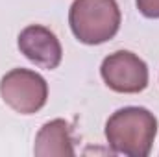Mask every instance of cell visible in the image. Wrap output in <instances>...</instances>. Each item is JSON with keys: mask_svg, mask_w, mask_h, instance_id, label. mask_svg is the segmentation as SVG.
Instances as JSON below:
<instances>
[{"mask_svg": "<svg viewBox=\"0 0 159 157\" xmlns=\"http://www.w3.org/2000/svg\"><path fill=\"white\" fill-rule=\"evenodd\" d=\"M74 37L83 44H102L113 39L120 28L117 0H74L69 11Z\"/></svg>", "mask_w": 159, "mask_h": 157, "instance_id": "2", "label": "cell"}, {"mask_svg": "<svg viewBox=\"0 0 159 157\" xmlns=\"http://www.w3.org/2000/svg\"><path fill=\"white\" fill-rule=\"evenodd\" d=\"M157 135V118L144 107H124L106 122V139L113 152L146 157Z\"/></svg>", "mask_w": 159, "mask_h": 157, "instance_id": "1", "label": "cell"}, {"mask_svg": "<svg viewBox=\"0 0 159 157\" xmlns=\"http://www.w3.org/2000/svg\"><path fill=\"white\" fill-rule=\"evenodd\" d=\"M106 85L122 94H135L148 87V67L133 52L119 50L109 54L100 67Z\"/></svg>", "mask_w": 159, "mask_h": 157, "instance_id": "4", "label": "cell"}, {"mask_svg": "<svg viewBox=\"0 0 159 157\" xmlns=\"http://www.w3.org/2000/svg\"><path fill=\"white\" fill-rule=\"evenodd\" d=\"M19 50L35 65L54 70L59 67L63 57L61 43L52 30L41 24H30L19 34Z\"/></svg>", "mask_w": 159, "mask_h": 157, "instance_id": "5", "label": "cell"}, {"mask_svg": "<svg viewBox=\"0 0 159 157\" xmlns=\"http://www.w3.org/2000/svg\"><path fill=\"white\" fill-rule=\"evenodd\" d=\"M34 154L39 157H72L74 146L70 137V126L63 118L46 122L35 137Z\"/></svg>", "mask_w": 159, "mask_h": 157, "instance_id": "6", "label": "cell"}, {"mask_svg": "<svg viewBox=\"0 0 159 157\" xmlns=\"http://www.w3.org/2000/svg\"><path fill=\"white\" fill-rule=\"evenodd\" d=\"M135 4L144 17L159 19V0H135Z\"/></svg>", "mask_w": 159, "mask_h": 157, "instance_id": "7", "label": "cell"}, {"mask_svg": "<svg viewBox=\"0 0 159 157\" xmlns=\"http://www.w3.org/2000/svg\"><path fill=\"white\" fill-rule=\"evenodd\" d=\"M0 96L6 105L20 115L41 111L48 100V83L30 69H13L0 79Z\"/></svg>", "mask_w": 159, "mask_h": 157, "instance_id": "3", "label": "cell"}]
</instances>
